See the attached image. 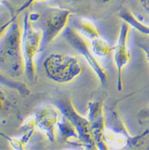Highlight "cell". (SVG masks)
Masks as SVG:
<instances>
[{"mask_svg":"<svg viewBox=\"0 0 149 150\" xmlns=\"http://www.w3.org/2000/svg\"><path fill=\"white\" fill-rule=\"evenodd\" d=\"M22 30L16 15L0 40V71L11 78H19L25 72Z\"/></svg>","mask_w":149,"mask_h":150,"instance_id":"6da1fadb","label":"cell"},{"mask_svg":"<svg viewBox=\"0 0 149 150\" xmlns=\"http://www.w3.org/2000/svg\"><path fill=\"white\" fill-rule=\"evenodd\" d=\"M46 76L57 83L71 82L82 73L83 68L77 57L52 53L44 61Z\"/></svg>","mask_w":149,"mask_h":150,"instance_id":"7a4b0ae2","label":"cell"},{"mask_svg":"<svg viewBox=\"0 0 149 150\" xmlns=\"http://www.w3.org/2000/svg\"><path fill=\"white\" fill-rule=\"evenodd\" d=\"M69 9L49 6L41 13V18L37 22V28L42 34L41 51L46 50L59 35H61L69 25L72 15Z\"/></svg>","mask_w":149,"mask_h":150,"instance_id":"3957f363","label":"cell"},{"mask_svg":"<svg viewBox=\"0 0 149 150\" xmlns=\"http://www.w3.org/2000/svg\"><path fill=\"white\" fill-rule=\"evenodd\" d=\"M42 34L39 28L35 26L26 13L23 20L22 30V50L25 62V74L29 81L33 83L37 81V72L35 58L41 51Z\"/></svg>","mask_w":149,"mask_h":150,"instance_id":"277c9868","label":"cell"},{"mask_svg":"<svg viewBox=\"0 0 149 150\" xmlns=\"http://www.w3.org/2000/svg\"><path fill=\"white\" fill-rule=\"evenodd\" d=\"M55 105L61 114L67 117L74 125L81 147L85 149H97L89 120L78 112L71 99L68 97L58 98L55 101Z\"/></svg>","mask_w":149,"mask_h":150,"instance_id":"5b68a950","label":"cell"},{"mask_svg":"<svg viewBox=\"0 0 149 150\" xmlns=\"http://www.w3.org/2000/svg\"><path fill=\"white\" fill-rule=\"evenodd\" d=\"M61 36L76 51H78L85 58L86 62L89 63V67L92 68L100 80V84L103 86H107L109 80L108 73L93 55L94 54L91 49V46H89L83 35L78 33L71 25H68L61 34Z\"/></svg>","mask_w":149,"mask_h":150,"instance_id":"8992f818","label":"cell"},{"mask_svg":"<svg viewBox=\"0 0 149 150\" xmlns=\"http://www.w3.org/2000/svg\"><path fill=\"white\" fill-rule=\"evenodd\" d=\"M88 120L90 124L92 133L97 146V149H109L105 140L106 131V117L102 99H93L88 103Z\"/></svg>","mask_w":149,"mask_h":150,"instance_id":"52a82bcc","label":"cell"},{"mask_svg":"<svg viewBox=\"0 0 149 150\" xmlns=\"http://www.w3.org/2000/svg\"><path fill=\"white\" fill-rule=\"evenodd\" d=\"M105 110L106 124L109 126L108 129L122 137L126 142L127 147H138L149 138V129L144 131L140 135L132 136L128 129L124 120L121 118L116 106L107 107L106 109L105 108Z\"/></svg>","mask_w":149,"mask_h":150,"instance_id":"ba28073f","label":"cell"},{"mask_svg":"<svg viewBox=\"0 0 149 150\" xmlns=\"http://www.w3.org/2000/svg\"><path fill=\"white\" fill-rule=\"evenodd\" d=\"M130 25L123 21L121 26L120 34L118 36L117 43L112 48L114 52V62L117 69V90L122 91L123 90V69L131 60V54L128 47Z\"/></svg>","mask_w":149,"mask_h":150,"instance_id":"9c48e42d","label":"cell"},{"mask_svg":"<svg viewBox=\"0 0 149 150\" xmlns=\"http://www.w3.org/2000/svg\"><path fill=\"white\" fill-rule=\"evenodd\" d=\"M37 127L45 133L49 142H56V126L61 117L60 110L56 105H42L34 112Z\"/></svg>","mask_w":149,"mask_h":150,"instance_id":"30bf717a","label":"cell"},{"mask_svg":"<svg viewBox=\"0 0 149 150\" xmlns=\"http://www.w3.org/2000/svg\"><path fill=\"white\" fill-rule=\"evenodd\" d=\"M59 140L65 144L71 145H78L81 147L79 141V135L74 125L72 123L67 117L61 113L59 121L57 124Z\"/></svg>","mask_w":149,"mask_h":150,"instance_id":"8fae6325","label":"cell"},{"mask_svg":"<svg viewBox=\"0 0 149 150\" xmlns=\"http://www.w3.org/2000/svg\"><path fill=\"white\" fill-rule=\"evenodd\" d=\"M71 26L84 37L93 40L100 37L98 28L92 21L86 18H77L72 20Z\"/></svg>","mask_w":149,"mask_h":150,"instance_id":"7c38bea8","label":"cell"},{"mask_svg":"<svg viewBox=\"0 0 149 150\" xmlns=\"http://www.w3.org/2000/svg\"><path fill=\"white\" fill-rule=\"evenodd\" d=\"M118 16L121 18L122 20L129 23L130 26H132L133 28L137 30L138 31L141 32L143 35L149 36V26L141 22L129 10L126 8L122 9L119 12Z\"/></svg>","mask_w":149,"mask_h":150,"instance_id":"4fadbf2b","label":"cell"},{"mask_svg":"<svg viewBox=\"0 0 149 150\" xmlns=\"http://www.w3.org/2000/svg\"><path fill=\"white\" fill-rule=\"evenodd\" d=\"M0 84L17 90L23 97H26L30 93V91L29 90L28 86H26V84L21 81H15L14 79L3 74L2 71H0Z\"/></svg>","mask_w":149,"mask_h":150,"instance_id":"5bb4252c","label":"cell"},{"mask_svg":"<svg viewBox=\"0 0 149 150\" xmlns=\"http://www.w3.org/2000/svg\"><path fill=\"white\" fill-rule=\"evenodd\" d=\"M91 49L95 55H97L98 57H101V58L107 56L111 50V48L108 42L100 37H98L92 40Z\"/></svg>","mask_w":149,"mask_h":150,"instance_id":"9a60e30c","label":"cell"},{"mask_svg":"<svg viewBox=\"0 0 149 150\" xmlns=\"http://www.w3.org/2000/svg\"><path fill=\"white\" fill-rule=\"evenodd\" d=\"M12 104L13 101L8 92L0 87V117L5 116L11 111Z\"/></svg>","mask_w":149,"mask_h":150,"instance_id":"2e32d148","label":"cell"},{"mask_svg":"<svg viewBox=\"0 0 149 150\" xmlns=\"http://www.w3.org/2000/svg\"><path fill=\"white\" fill-rule=\"evenodd\" d=\"M16 15H14L13 17H11L10 19L6 21H1L0 20V40L2 39V38L3 37V35H5V33L6 32V30H8L9 26H11V24L12 23L14 18H15Z\"/></svg>","mask_w":149,"mask_h":150,"instance_id":"e0dca14e","label":"cell"},{"mask_svg":"<svg viewBox=\"0 0 149 150\" xmlns=\"http://www.w3.org/2000/svg\"><path fill=\"white\" fill-rule=\"evenodd\" d=\"M138 121L140 122L148 121L149 120V105L145 109H143L139 112L137 115Z\"/></svg>","mask_w":149,"mask_h":150,"instance_id":"ac0fdd59","label":"cell"},{"mask_svg":"<svg viewBox=\"0 0 149 150\" xmlns=\"http://www.w3.org/2000/svg\"><path fill=\"white\" fill-rule=\"evenodd\" d=\"M37 1H41V0H27L26 3L23 4V6H21L20 8L18 9V11H17V15L18 14H19L20 12L23 11H25L26 9H27L29 6H30L33 4V3H35V2H37Z\"/></svg>","mask_w":149,"mask_h":150,"instance_id":"d6986e66","label":"cell"},{"mask_svg":"<svg viewBox=\"0 0 149 150\" xmlns=\"http://www.w3.org/2000/svg\"><path fill=\"white\" fill-rule=\"evenodd\" d=\"M139 46L142 50H143L145 55H146L147 59L149 62V43L148 42H141L139 44Z\"/></svg>","mask_w":149,"mask_h":150,"instance_id":"ffe728a7","label":"cell"},{"mask_svg":"<svg viewBox=\"0 0 149 150\" xmlns=\"http://www.w3.org/2000/svg\"><path fill=\"white\" fill-rule=\"evenodd\" d=\"M139 3L142 6V8L145 11L149 14V0H139Z\"/></svg>","mask_w":149,"mask_h":150,"instance_id":"44dd1931","label":"cell"},{"mask_svg":"<svg viewBox=\"0 0 149 150\" xmlns=\"http://www.w3.org/2000/svg\"><path fill=\"white\" fill-rule=\"evenodd\" d=\"M97 3H101V4H105V3H109L111 0H95Z\"/></svg>","mask_w":149,"mask_h":150,"instance_id":"7402d4cb","label":"cell"},{"mask_svg":"<svg viewBox=\"0 0 149 150\" xmlns=\"http://www.w3.org/2000/svg\"><path fill=\"white\" fill-rule=\"evenodd\" d=\"M69 2H73V3H76V2H78L79 0H67Z\"/></svg>","mask_w":149,"mask_h":150,"instance_id":"603a6c76","label":"cell"},{"mask_svg":"<svg viewBox=\"0 0 149 150\" xmlns=\"http://www.w3.org/2000/svg\"><path fill=\"white\" fill-rule=\"evenodd\" d=\"M148 149H149V142H148Z\"/></svg>","mask_w":149,"mask_h":150,"instance_id":"cb8c5ba5","label":"cell"}]
</instances>
